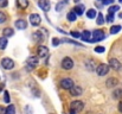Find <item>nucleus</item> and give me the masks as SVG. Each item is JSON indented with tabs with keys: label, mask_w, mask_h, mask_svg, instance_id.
<instances>
[{
	"label": "nucleus",
	"mask_w": 122,
	"mask_h": 114,
	"mask_svg": "<svg viewBox=\"0 0 122 114\" xmlns=\"http://www.w3.org/2000/svg\"><path fill=\"white\" fill-rule=\"evenodd\" d=\"M84 105L82 101H74L70 105V114H77L80 113L81 111H83Z\"/></svg>",
	"instance_id": "nucleus-1"
},
{
	"label": "nucleus",
	"mask_w": 122,
	"mask_h": 114,
	"mask_svg": "<svg viewBox=\"0 0 122 114\" xmlns=\"http://www.w3.org/2000/svg\"><path fill=\"white\" fill-rule=\"evenodd\" d=\"M61 87L63 88V89H65V90H70L75 84H74V81L71 80V78H63L62 81H61Z\"/></svg>",
	"instance_id": "nucleus-2"
},
{
	"label": "nucleus",
	"mask_w": 122,
	"mask_h": 114,
	"mask_svg": "<svg viewBox=\"0 0 122 114\" xmlns=\"http://www.w3.org/2000/svg\"><path fill=\"white\" fill-rule=\"evenodd\" d=\"M1 65H2V68L4 69H6V70H11V69H13L14 68V62L11 60V58H2V61H1Z\"/></svg>",
	"instance_id": "nucleus-3"
},
{
	"label": "nucleus",
	"mask_w": 122,
	"mask_h": 114,
	"mask_svg": "<svg viewBox=\"0 0 122 114\" xmlns=\"http://www.w3.org/2000/svg\"><path fill=\"white\" fill-rule=\"evenodd\" d=\"M96 73L98 76H104L109 73V65L107 64H100L97 68H96Z\"/></svg>",
	"instance_id": "nucleus-4"
},
{
	"label": "nucleus",
	"mask_w": 122,
	"mask_h": 114,
	"mask_svg": "<svg viewBox=\"0 0 122 114\" xmlns=\"http://www.w3.org/2000/svg\"><path fill=\"white\" fill-rule=\"evenodd\" d=\"M74 67V61L70 58V57H65L63 61H62V68L65 69V70H70L72 69Z\"/></svg>",
	"instance_id": "nucleus-5"
},
{
	"label": "nucleus",
	"mask_w": 122,
	"mask_h": 114,
	"mask_svg": "<svg viewBox=\"0 0 122 114\" xmlns=\"http://www.w3.org/2000/svg\"><path fill=\"white\" fill-rule=\"evenodd\" d=\"M30 23H31V25H33V26H38L39 24H41V18L39 14H37V13H32V14H30Z\"/></svg>",
	"instance_id": "nucleus-6"
},
{
	"label": "nucleus",
	"mask_w": 122,
	"mask_h": 114,
	"mask_svg": "<svg viewBox=\"0 0 122 114\" xmlns=\"http://www.w3.org/2000/svg\"><path fill=\"white\" fill-rule=\"evenodd\" d=\"M92 36H94V39H91L90 42H100V40H103L104 39V32L102 30H95L92 32Z\"/></svg>",
	"instance_id": "nucleus-7"
},
{
	"label": "nucleus",
	"mask_w": 122,
	"mask_h": 114,
	"mask_svg": "<svg viewBox=\"0 0 122 114\" xmlns=\"http://www.w3.org/2000/svg\"><path fill=\"white\" fill-rule=\"evenodd\" d=\"M82 93H83V89H82L80 86H74L70 89V94L72 96H80V95H82Z\"/></svg>",
	"instance_id": "nucleus-8"
},
{
	"label": "nucleus",
	"mask_w": 122,
	"mask_h": 114,
	"mask_svg": "<svg viewBox=\"0 0 122 114\" xmlns=\"http://www.w3.org/2000/svg\"><path fill=\"white\" fill-rule=\"evenodd\" d=\"M109 67H112V68L115 69V70H120V69H121V63H120L116 58H112V60L109 61Z\"/></svg>",
	"instance_id": "nucleus-9"
},
{
	"label": "nucleus",
	"mask_w": 122,
	"mask_h": 114,
	"mask_svg": "<svg viewBox=\"0 0 122 114\" xmlns=\"http://www.w3.org/2000/svg\"><path fill=\"white\" fill-rule=\"evenodd\" d=\"M38 5H39V7H41V10L45 11V12H47L50 10V2H49V0H39L38 1Z\"/></svg>",
	"instance_id": "nucleus-10"
},
{
	"label": "nucleus",
	"mask_w": 122,
	"mask_h": 114,
	"mask_svg": "<svg viewBox=\"0 0 122 114\" xmlns=\"http://www.w3.org/2000/svg\"><path fill=\"white\" fill-rule=\"evenodd\" d=\"M38 55H39V57H41V58L46 57L49 55V49L46 46H44V45H41L38 48Z\"/></svg>",
	"instance_id": "nucleus-11"
},
{
	"label": "nucleus",
	"mask_w": 122,
	"mask_h": 114,
	"mask_svg": "<svg viewBox=\"0 0 122 114\" xmlns=\"http://www.w3.org/2000/svg\"><path fill=\"white\" fill-rule=\"evenodd\" d=\"M14 25H15L17 29H19V30H24V29H26L27 23H26L25 20H23V19H18V20L14 23Z\"/></svg>",
	"instance_id": "nucleus-12"
},
{
	"label": "nucleus",
	"mask_w": 122,
	"mask_h": 114,
	"mask_svg": "<svg viewBox=\"0 0 122 114\" xmlns=\"http://www.w3.org/2000/svg\"><path fill=\"white\" fill-rule=\"evenodd\" d=\"M38 62H39V60H38V57H36V56H31V57H29L27 58V63L30 64V67H36L37 64H38Z\"/></svg>",
	"instance_id": "nucleus-13"
},
{
	"label": "nucleus",
	"mask_w": 122,
	"mask_h": 114,
	"mask_svg": "<svg viewBox=\"0 0 122 114\" xmlns=\"http://www.w3.org/2000/svg\"><path fill=\"white\" fill-rule=\"evenodd\" d=\"M107 87H109V88H112V87H115V86H117L119 84V81L116 80V78H114V77H112V78H109V80H107Z\"/></svg>",
	"instance_id": "nucleus-14"
},
{
	"label": "nucleus",
	"mask_w": 122,
	"mask_h": 114,
	"mask_svg": "<svg viewBox=\"0 0 122 114\" xmlns=\"http://www.w3.org/2000/svg\"><path fill=\"white\" fill-rule=\"evenodd\" d=\"M2 35H4V37H11V36L14 35V31H13V29H11V27H6V29H4Z\"/></svg>",
	"instance_id": "nucleus-15"
},
{
	"label": "nucleus",
	"mask_w": 122,
	"mask_h": 114,
	"mask_svg": "<svg viewBox=\"0 0 122 114\" xmlns=\"http://www.w3.org/2000/svg\"><path fill=\"white\" fill-rule=\"evenodd\" d=\"M74 12H75L77 16L83 14V12H84V6H83V5H78V6L74 7Z\"/></svg>",
	"instance_id": "nucleus-16"
},
{
	"label": "nucleus",
	"mask_w": 122,
	"mask_h": 114,
	"mask_svg": "<svg viewBox=\"0 0 122 114\" xmlns=\"http://www.w3.org/2000/svg\"><path fill=\"white\" fill-rule=\"evenodd\" d=\"M32 37H33V40H36V42H39V43H41V42H43V39H44V38H43V35H41V32H39V31L35 32Z\"/></svg>",
	"instance_id": "nucleus-17"
},
{
	"label": "nucleus",
	"mask_w": 122,
	"mask_h": 114,
	"mask_svg": "<svg viewBox=\"0 0 122 114\" xmlns=\"http://www.w3.org/2000/svg\"><path fill=\"white\" fill-rule=\"evenodd\" d=\"M121 25H114V26H112L110 27V33L112 35H116V33H119L120 31H121Z\"/></svg>",
	"instance_id": "nucleus-18"
},
{
	"label": "nucleus",
	"mask_w": 122,
	"mask_h": 114,
	"mask_svg": "<svg viewBox=\"0 0 122 114\" xmlns=\"http://www.w3.org/2000/svg\"><path fill=\"white\" fill-rule=\"evenodd\" d=\"M81 38L83 39V40L90 42V40H91V39H90V32H89V31H86V30H85V31H83V32L81 33Z\"/></svg>",
	"instance_id": "nucleus-19"
},
{
	"label": "nucleus",
	"mask_w": 122,
	"mask_h": 114,
	"mask_svg": "<svg viewBox=\"0 0 122 114\" xmlns=\"http://www.w3.org/2000/svg\"><path fill=\"white\" fill-rule=\"evenodd\" d=\"M85 67L89 69V70H96V68H95V63H94V61H91V60H88L86 62H85Z\"/></svg>",
	"instance_id": "nucleus-20"
},
{
	"label": "nucleus",
	"mask_w": 122,
	"mask_h": 114,
	"mask_svg": "<svg viewBox=\"0 0 122 114\" xmlns=\"http://www.w3.org/2000/svg\"><path fill=\"white\" fill-rule=\"evenodd\" d=\"M17 2H18V5L20 6V8H27V6H29V0H17Z\"/></svg>",
	"instance_id": "nucleus-21"
},
{
	"label": "nucleus",
	"mask_w": 122,
	"mask_h": 114,
	"mask_svg": "<svg viewBox=\"0 0 122 114\" xmlns=\"http://www.w3.org/2000/svg\"><path fill=\"white\" fill-rule=\"evenodd\" d=\"M6 46H7V39H6V37L0 38V50H5Z\"/></svg>",
	"instance_id": "nucleus-22"
},
{
	"label": "nucleus",
	"mask_w": 122,
	"mask_h": 114,
	"mask_svg": "<svg viewBox=\"0 0 122 114\" xmlns=\"http://www.w3.org/2000/svg\"><path fill=\"white\" fill-rule=\"evenodd\" d=\"M120 10V6H117V5H113V6H110L109 7V10H108V12H109V14H114L115 12H117Z\"/></svg>",
	"instance_id": "nucleus-23"
},
{
	"label": "nucleus",
	"mask_w": 122,
	"mask_h": 114,
	"mask_svg": "<svg viewBox=\"0 0 122 114\" xmlns=\"http://www.w3.org/2000/svg\"><path fill=\"white\" fill-rule=\"evenodd\" d=\"M86 17L90 18V19L95 18L96 17V10H88L86 11Z\"/></svg>",
	"instance_id": "nucleus-24"
},
{
	"label": "nucleus",
	"mask_w": 122,
	"mask_h": 114,
	"mask_svg": "<svg viewBox=\"0 0 122 114\" xmlns=\"http://www.w3.org/2000/svg\"><path fill=\"white\" fill-rule=\"evenodd\" d=\"M68 19L70 20V22H75L76 19H77V14L72 11V12H69L68 13Z\"/></svg>",
	"instance_id": "nucleus-25"
},
{
	"label": "nucleus",
	"mask_w": 122,
	"mask_h": 114,
	"mask_svg": "<svg viewBox=\"0 0 122 114\" xmlns=\"http://www.w3.org/2000/svg\"><path fill=\"white\" fill-rule=\"evenodd\" d=\"M5 114H15V107L13 105H10L7 108H6V113Z\"/></svg>",
	"instance_id": "nucleus-26"
},
{
	"label": "nucleus",
	"mask_w": 122,
	"mask_h": 114,
	"mask_svg": "<svg viewBox=\"0 0 122 114\" xmlns=\"http://www.w3.org/2000/svg\"><path fill=\"white\" fill-rule=\"evenodd\" d=\"M96 23H97L98 25H102V24H104V18H103L102 13H98V14H97V20H96Z\"/></svg>",
	"instance_id": "nucleus-27"
},
{
	"label": "nucleus",
	"mask_w": 122,
	"mask_h": 114,
	"mask_svg": "<svg viewBox=\"0 0 122 114\" xmlns=\"http://www.w3.org/2000/svg\"><path fill=\"white\" fill-rule=\"evenodd\" d=\"M113 95H114V98H115V99H120V98H122V90H121V89L115 90Z\"/></svg>",
	"instance_id": "nucleus-28"
},
{
	"label": "nucleus",
	"mask_w": 122,
	"mask_h": 114,
	"mask_svg": "<svg viewBox=\"0 0 122 114\" xmlns=\"http://www.w3.org/2000/svg\"><path fill=\"white\" fill-rule=\"evenodd\" d=\"M6 19H7V17H6V14H5L4 12H1V11H0V24H2V23H5V22H6Z\"/></svg>",
	"instance_id": "nucleus-29"
},
{
	"label": "nucleus",
	"mask_w": 122,
	"mask_h": 114,
	"mask_svg": "<svg viewBox=\"0 0 122 114\" xmlns=\"http://www.w3.org/2000/svg\"><path fill=\"white\" fill-rule=\"evenodd\" d=\"M65 4H66V2H64V1H63V2H58V4L56 5V10H57V11H62V8L65 6Z\"/></svg>",
	"instance_id": "nucleus-30"
},
{
	"label": "nucleus",
	"mask_w": 122,
	"mask_h": 114,
	"mask_svg": "<svg viewBox=\"0 0 122 114\" xmlns=\"http://www.w3.org/2000/svg\"><path fill=\"white\" fill-rule=\"evenodd\" d=\"M104 50H106V49H104L103 46H101V45L95 48V52H97V54H102V52H104Z\"/></svg>",
	"instance_id": "nucleus-31"
},
{
	"label": "nucleus",
	"mask_w": 122,
	"mask_h": 114,
	"mask_svg": "<svg viewBox=\"0 0 122 114\" xmlns=\"http://www.w3.org/2000/svg\"><path fill=\"white\" fill-rule=\"evenodd\" d=\"M4 95H5V96H4V101H5L6 103H8V102H10V94H8V92H5Z\"/></svg>",
	"instance_id": "nucleus-32"
},
{
	"label": "nucleus",
	"mask_w": 122,
	"mask_h": 114,
	"mask_svg": "<svg viewBox=\"0 0 122 114\" xmlns=\"http://www.w3.org/2000/svg\"><path fill=\"white\" fill-rule=\"evenodd\" d=\"M7 4H8V1H7V0H0V7H1V8L6 7V6H7Z\"/></svg>",
	"instance_id": "nucleus-33"
},
{
	"label": "nucleus",
	"mask_w": 122,
	"mask_h": 114,
	"mask_svg": "<svg viewBox=\"0 0 122 114\" xmlns=\"http://www.w3.org/2000/svg\"><path fill=\"white\" fill-rule=\"evenodd\" d=\"M71 36H72V37H75V38H80L81 37V33H80V32H77V31H72V32H71Z\"/></svg>",
	"instance_id": "nucleus-34"
},
{
	"label": "nucleus",
	"mask_w": 122,
	"mask_h": 114,
	"mask_svg": "<svg viewBox=\"0 0 122 114\" xmlns=\"http://www.w3.org/2000/svg\"><path fill=\"white\" fill-rule=\"evenodd\" d=\"M113 20H114V14H108L107 22H108V23H113Z\"/></svg>",
	"instance_id": "nucleus-35"
},
{
	"label": "nucleus",
	"mask_w": 122,
	"mask_h": 114,
	"mask_svg": "<svg viewBox=\"0 0 122 114\" xmlns=\"http://www.w3.org/2000/svg\"><path fill=\"white\" fill-rule=\"evenodd\" d=\"M59 43H61V40H59L58 38H53V39H52V45H55V46H57V45H58Z\"/></svg>",
	"instance_id": "nucleus-36"
},
{
	"label": "nucleus",
	"mask_w": 122,
	"mask_h": 114,
	"mask_svg": "<svg viewBox=\"0 0 122 114\" xmlns=\"http://www.w3.org/2000/svg\"><path fill=\"white\" fill-rule=\"evenodd\" d=\"M113 2H114V0H103V4L104 5H110Z\"/></svg>",
	"instance_id": "nucleus-37"
},
{
	"label": "nucleus",
	"mask_w": 122,
	"mask_h": 114,
	"mask_svg": "<svg viewBox=\"0 0 122 114\" xmlns=\"http://www.w3.org/2000/svg\"><path fill=\"white\" fill-rule=\"evenodd\" d=\"M6 113V108H4L2 106H0V114H5Z\"/></svg>",
	"instance_id": "nucleus-38"
},
{
	"label": "nucleus",
	"mask_w": 122,
	"mask_h": 114,
	"mask_svg": "<svg viewBox=\"0 0 122 114\" xmlns=\"http://www.w3.org/2000/svg\"><path fill=\"white\" fill-rule=\"evenodd\" d=\"M119 111H120V112L122 113V101L120 102V103H119Z\"/></svg>",
	"instance_id": "nucleus-39"
},
{
	"label": "nucleus",
	"mask_w": 122,
	"mask_h": 114,
	"mask_svg": "<svg viewBox=\"0 0 122 114\" xmlns=\"http://www.w3.org/2000/svg\"><path fill=\"white\" fill-rule=\"evenodd\" d=\"M26 112H27V113L30 112V114H31V113H32V109H31L30 107H26Z\"/></svg>",
	"instance_id": "nucleus-40"
},
{
	"label": "nucleus",
	"mask_w": 122,
	"mask_h": 114,
	"mask_svg": "<svg viewBox=\"0 0 122 114\" xmlns=\"http://www.w3.org/2000/svg\"><path fill=\"white\" fill-rule=\"evenodd\" d=\"M4 87H5V84H4V83H0V92L4 89Z\"/></svg>",
	"instance_id": "nucleus-41"
},
{
	"label": "nucleus",
	"mask_w": 122,
	"mask_h": 114,
	"mask_svg": "<svg viewBox=\"0 0 122 114\" xmlns=\"http://www.w3.org/2000/svg\"><path fill=\"white\" fill-rule=\"evenodd\" d=\"M120 18H122V13H120Z\"/></svg>",
	"instance_id": "nucleus-42"
},
{
	"label": "nucleus",
	"mask_w": 122,
	"mask_h": 114,
	"mask_svg": "<svg viewBox=\"0 0 122 114\" xmlns=\"http://www.w3.org/2000/svg\"><path fill=\"white\" fill-rule=\"evenodd\" d=\"M97 1H102V2H103V0H97Z\"/></svg>",
	"instance_id": "nucleus-43"
},
{
	"label": "nucleus",
	"mask_w": 122,
	"mask_h": 114,
	"mask_svg": "<svg viewBox=\"0 0 122 114\" xmlns=\"http://www.w3.org/2000/svg\"><path fill=\"white\" fill-rule=\"evenodd\" d=\"M120 1H121V2H122V0H120Z\"/></svg>",
	"instance_id": "nucleus-44"
},
{
	"label": "nucleus",
	"mask_w": 122,
	"mask_h": 114,
	"mask_svg": "<svg viewBox=\"0 0 122 114\" xmlns=\"http://www.w3.org/2000/svg\"><path fill=\"white\" fill-rule=\"evenodd\" d=\"M51 114H53V113H51Z\"/></svg>",
	"instance_id": "nucleus-45"
}]
</instances>
